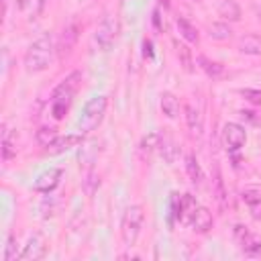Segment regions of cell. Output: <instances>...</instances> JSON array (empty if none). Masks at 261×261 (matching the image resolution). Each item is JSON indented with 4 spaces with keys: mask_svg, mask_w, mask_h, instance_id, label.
I'll return each instance as SVG.
<instances>
[{
    "mask_svg": "<svg viewBox=\"0 0 261 261\" xmlns=\"http://www.w3.org/2000/svg\"><path fill=\"white\" fill-rule=\"evenodd\" d=\"M80 84H82V71H71V73L53 90V94H51V114H53V118L61 120V118L65 116V112L69 110L71 100H73V96H75Z\"/></svg>",
    "mask_w": 261,
    "mask_h": 261,
    "instance_id": "6da1fadb",
    "label": "cell"
},
{
    "mask_svg": "<svg viewBox=\"0 0 261 261\" xmlns=\"http://www.w3.org/2000/svg\"><path fill=\"white\" fill-rule=\"evenodd\" d=\"M53 51L55 49H53L51 35H43L37 41H33L31 47L27 49V55H24V67H27V71H31V73L45 71L51 65Z\"/></svg>",
    "mask_w": 261,
    "mask_h": 261,
    "instance_id": "7a4b0ae2",
    "label": "cell"
},
{
    "mask_svg": "<svg viewBox=\"0 0 261 261\" xmlns=\"http://www.w3.org/2000/svg\"><path fill=\"white\" fill-rule=\"evenodd\" d=\"M143 220H145V212H143V206L141 204H133L124 210V216H122V224H120V234H122V243L124 247H135L139 234H141V226H143Z\"/></svg>",
    "mask_w": 261,
    "mask_h": 261,
    "instance_id": "3957f363",
    "label": "cell"
},
{
    "mask_svg": "<svg viewBox=\"0 0 261 261\" xmlns=\"http://www.w3.org/2000/svg\"><path fill=\"white\" fill-rule=\"evenodd\" d=\"M106 98L104 96H94L90 98L86 104H84V110H82V116L77 120V128L80 133H92L104 118V112H106Z\"/></svg>",
    "mask_w": 261,
    "mask_h": 261,
    "instance_id": "277c9868",
    "label": "cell"
},
{
    "mask_svg": "<svg viewBox=\"0 0 261 261\" xmlns=\"http://www.w3.org/2000/svg\"><path fill=\"white\" fill-rule=\"evenodd\" d=\"M116 33H118V24H116V20H114L110 14H106V16L100 20V24L96 27L94 43L98 45V49L108 51V49L112 47L114 39H116Z\"/></svg>",
    "mask_w": 261,
    "mask_h": 261,
    "instance_id": "5b68a950",
    "label": "cell"
},
{
    "mask_svg": "<svg viewBox=\"0 0 261 261\" xmlns=\"http://www.w3.org/2000/svg\"><path fill=\"white\" fill-rule=\"evenodd\" d=\"M234 239L241 245V251L247 257H261V239L247 230V226L237 224L234 226Z\"/></svg>",
    "mask_w": 261,
    "mask_h": 261,
    "instance_id": "8992f818",
    "label": "cell"
},
{
    "mask_svg": "<svg viewBox=\"0 0 261 261\" xmlns=\"http://www.w3.org/2000/svg\"><path fill=\"white\" fill-rule=\"evenodd\" d=\"M245 141H247V133H245V128L241 124H237V122H226L224 124V128H222V145H224L226 151H230V153L239 151L245 145Z\"/></svg>",
    "mask_w": 261,
    "mask_h": 261,
    "instance_id": "52a82bcc",
    "label": "cell"
},
{
    "mask_svg": "<svg viewBox=\"0 0 261 261\" xmlns=\"http://www.w3.org/2000/svg\"><path fill=\"white\" fill-rule=\"evenodd\" d=\"M77 37H80V24L73 20V22H69L65 29H63V33H61V37H59V43H57V55H59V59H65L69 53H71V49L75 47V41H77Z\"/></svg>",
    "mask_w": 261,
    "mask_h": 261,
    "instance_id": "ba28073f",
    "label": "cell"
},
{
    "mask_svg": "<svg viewBox=\"0 0 261 261\" xmlns=\"http://www.w3.org/2000/svg\"><path fill=\"white\" fill-rule=\"evenodd\" d=\"M188 222H190V226H192L196 232H208V230L212 228V224H214V218H212V214H210L208 208L196 206V208L192 210Z\"/></svg>",
    "mask_w": 261,
    "mask_h": 261,
    "instance_id": "9c48e42d",
    "label": "cell"
},
{
    "mask_svg": "<svg viewBox=\"0 0 261 261\" xmlns=\"http://www.w3.org/2000/svg\"><path fill=\"white\" fill-rule=\"evenodd\" d=\"M61 175H63V171H61L59 167H49V169H45V171L35 179V190H37V192H43V194H49L51 190L57 188Z\"/></svg>",
    "mask_w": 261,
    "mask_h": 261,
    "instance_id": "30bf717a",
    "label": "cell"
},
{
    "mask_svg": "<svg viewBox=\"0 0 261 261\" xmlns=\"http://www.w3.org/2000/svg\"><path fill=\"white\" fill-rule=\"evenodd\" d=\"M43 255H45V241H43V237L37 232V234H33V237L29 239V243H27L24 249L20 251L18 259H41Z\"/></svg>",
    "mask_w": 261,
    "mask_h": 261,
    "instance_id": "8fae6325",
    "label": "cell"
},
{
    "mask_svg": "<svg viewBox=\"0 0 261 261\" xmlns=\"http://www.w3.org/2000/svg\"><path fill=\"white\" fill-rule=\"evenodd\" d=\"M82 141H84L82 135H65V137H57V139L47 147V151H49L51 155H59V153H63V151H69V149L82 145Z\"/></svg>",
    "mask_w": 261,
    "mask_h": 261,
    "instance_id": "7c38bea8",
    "label": "cell"
},
{
    "mask_svg": "<svg viewBox=\"0 0 261 261\" xmlns=\"http://www.w3.org/2000/svg\"><path fill=\"white\" fill-rule=\"evenodd\" d=\"M159 153L167 163H175V159L179 157V147L175 145V141L169 135H161L159 137Z\"/></svg>",
    "mask_w": 261,
    "mask_h": 261,
    "instance_id": "4fadbf2b",
    "label": "cell"
},
{
    "mask_svg": "<svg viewBox=\"0 0 261 261\" xmlns=\"http://www.w3.org/2000/svg\"><path fill=\"white\" fill-rule=\"evenodd\" d=\"M161 110L167 118H177L179 116V100L171 92L161 94Z\"/></svg>",
    "mask_w": 261,
    "mask_h": 261,
    "instance_id": "5bb4252c",
    "label": "cell"
},
{
    "mask_svg": "<svg viewBox=\"0 0 261 261\" xmlns=\"http://www.w3.org/2000/svg\"><path fill=\"white\" fill-rule=\"evenodd\" d=\"M184 110H186V120H188L190 130H192L194 135H202L204 124H202V114H200V110H198L194 104H186Z\"/></svg>",
    "mask_w": 261,
    "mask_h": 261,
    "instance_id": "9a60e30c",
    "label": "cell"
},
{
    "mask_svg": "<svg viewBox=\"0 0 261 261\" xmlns=\"http://www.w3.org/2000/svg\"><path fill=\"white\" fill-rule=\"evenodd\" d=\"M218 14L224 18V20H241V6L234 2V0H222L218 4Z\"/></svg>",
    "mask_w": 261,
    "mask_h": 261,
    "instance_id": "2e32d148",
    "label": "cell"
},
{
    "mask_svg": "<svg viewBox=\"0 0 261 261\" xmlns=\"http://www.w3.org/2000/svg\"><path fill=\"white\" fill-rule=\"evenodd\" d=\"M198 65L204 69V73H206L208 77H220V75L224 73V65L218 63V61L208 59L206 55H198Z\"/></svg>",
    "mask_w": 261,
    "mask_h": 261,
    "instance_id": "e0dca14e",
    "label": "cell"
},
{
    "mask_svg": "<svg viewBox=\"0 0 261 261\" xmlns=\"http://www.w3.org/2000/svg\"><path fill=\"white\" fill-rule=\"evenodd\" d=\"M175 24H177V29H179V35L186 39V41H190V43H198V39H200V35H198V31H196V27L188 20V18H184V16H179L177 20H175Z\"/></svg>",
    "mask_w": 261,
    "mask_h": 261,
    "instance_id": "ac0fdd59",
    "label": "cell"
},
{
    "mask_svg": "<svg viewBox=\"0 0 261 261\" xmlns=\"http://www.w3.org/2000/svg\"><path fill=\"white\" fill-rule=\"evenodd\" d=\"M198 204H196V200H194V196H190V194H184L181 198H179V208H177V220H186L188 222V218H190V214H192V210L196 208Z\"/></svg>",
    "mask_w": 261,
    "mask_h": 261,
    "instance_id": "d6986e66",
    "label": "cell"
},
{
    "mask_svg": "<svg viewBox=\"0 0 261 261\" xmlns=\"http://www.w3.org/2000/svg\"><path fill=\"white\" fill-rule=\"evenodd\" d=\"M208 35H210V39H214V41H226V39L232 37V31H230V27L224 24V22H212V24L208 27Z\"/></svg>",
    "mask_w": 261,
    "mask_h": 261,
    "instance_id": "ffe728a7",
    "label": "cell"
},
{
    "mask_svg": "<svg viewBox=\"0 0 261 261\" xmlns=\"http://www.w3.org/2000/svg\"><path fill=\"white\" fill-rule=\"evenodd\" d=\"M186 169H188V175H190L192 184L202 186L204 173H202V169H200V165H198V161H196V157H194V155H188V157H186Z\"/></svg>",
    "mask_w": 261,
    "mask_h": 261,
    "instance_id": "44dd1931",
    "label": "cell"
},
{
    "mask_svg": "<svg viewBox=\"0 0 261 261\" xmlns=\"http://www.w3.org/2000/svg\"><path fill=\"white\" fill-rule=\"evenodd\" d=\"M239 51L247 55H259L261 53V41L257 37H243L239 41Z\"/></svg>",
    "mask_w": 261,
    "mask_h": 261,
    "instance_id": "7402d4cb",
    "label": "cell"
},
{
    "mask_svg": "<svg viewBox=\"0 0 261 261\" xmlns=\"http://www.w3.org/2000/svg\"><path fill=\"white\" fill-rule=\"evenodd\" d=\"M14 155H16V147H14V143L10 141V130H8L6 124H2V159L8 161V159H12Z\"/></svg>",
    "mask_w": 261,
    "mask_h": 261,
    "instance_id": "603a6c76",
    "label": "cell"
},
{
    "mask_svg": "<svg viewBox=\"0 0 261 261\" xmlns=\"http://www.w3.org/2000/svg\"><path fill=\"white\" fill-rule=\"evenodd\" d=\"M35 137H37V143H39V145L49 147V145L57 139V128H53V126H41Z\"/></svg>",
    "mask_w": 261,
    "mask_h": 261,
    "instance_id": "cb8c5ba5",
    "label": "cell"
},
{
    "mask_svg": "<svg viewBox=\"0 0 261 261\" xmlns=\"http://www.w3.org/2000/svg\"><path fill=\"white\" fill-rule=\"evenodd\" d=\"M241 198H243L245 204H249V206H257V204H261V188L249 186V188L243 190Z\"/></svg>",
    "mask_w": 261,
    "mask_h": 261,
    "instance_id": "d4e9b609",
    "label": "cell"
},
{
    "mask_svg": "<svg viewBox=\"0 0 261 261\" xmlns=\"http://www.w3.org/2000/svg\"><path fill=\"white\" fill-rule=\"evenodd\" d=\"M177 57H179V63L184 65L186 71H194V63H192V53L186 45H177Z\"/></svg>",
    "mask_w": 261,
    "mask_h": 261,
    "instance_id": "484cf974",
    "label": "cell"
},
{
    "mask_svg": "<svg viewBox=\"0 0 261 261\" xmlns=\"http://www.w3.org/2000/svg\"><path fill=\"white\" fill-rule=\"evenodd\" d=\"M159 137H161V135H157V133H149L147 137H143V141H141V151H143V153L155 151V149L159 147Z\"/></svg>",
    "mask_w": 261,
    "mask_h": 261,
    "instance_id": "4316f807",
    "label": "cell"
},
{
    "mask_svg": "<svg viewBox=\"0 0 261 261\" xmlns=\"http://www.w3.org/2000/svg\"><path fill=\"white\" fill-rule=\"evenodd\" d=\"M20 253L16 251V241L12 234H8V241H6V251H4V261H12L16 259Z\"/></svg>",
    "mask_w": 261,
    "mask_h": 261,
    "instance_id": "83f0119b",
    "label": "cell"
},
{
    "mask_svg": "<svg viewBox=\"0 0 261 261\" xmlns=\"http://www.w3.org/2000/svg\"><path fill=\"white\" fill-rule=\"evenodd\" d=\"M241 96H243L245 100H249L251 104H255V106H261V90L243 88V90H241Z\"/></svg>",
    "mask_w": 261,
    "mask_h": 261,
    "instance_id": "f1b7e54d",
    "label": "cell"
},
{
    "mask_svg": "<svg viewBox=\"0 0 261 261\" xmlns=\"http://www.w3.org/2000/svg\"><path fill=\"white\" fill-rule=\"evenodd\" d=\"M98 186H100V179H98L94 173H88V177L84 179V188H86V192L92 196V194H94V190H96Z\"/></svg>",
    "mask_w": 261,
    "mask_h": 261,
    "instance_id": "f546056e",
    "label": "cell"
},
{
    "mask_svg": "<svg viewBox=\"0 0 261 261\" xmlns=\"http://www.w3.org/2000/svg\"><path fill=\"white\" fill-rule=\"evenodd\" d=\"M143 55L145 57H149V59H153V43L149 41V39H145V43H143Z\"/></svg>",
    "mask_w": 261,
    "mask_h": 261,
    "instance_id": "4dcf8cb0",
    "label": "cell"
},
{
    "mask_svg": "<svg viewBox=\"0 0 261 261\" xmlns=\"http://www.w3.org/2000/svg\"><path fill=\"white\" fill-rule=\"evenodd\" d=\"M241 116L245 118V120H249V122H255V124H259L261 120L255 116V112H251V110H241Z\"/></svg>",
    "mask_w": 261,
    "mask_h": 261,
    "instance_id": "1f68e13d",
    "label": "cell"
},
{
    "mask_svg": "<svg viewBox=\"0 0 261 261\" xmlns=\"http://www.w3.org/2000/svg\"><path fill=\"white\" fill-rule=\"evenodd\" d=\"M216 194H218L216 198L224 204V188H222V179H220V177H216Z\"/></svg>",
    "mask_w": 261,
    "mask_h": 261,
    "instance_id": "d6a6232c",
    "label": "cell"
},
{
    "mask_svg": "<svg viewBox=\"0 0 261 261\" xmlns=\"http://www.w3.org/2000/svg\"><path fill=\"white\" fill-rule=\"evenodd\" d=\"M153 22H155L157 29H163V27H161V14H159V10L153 12Z\"/></svg>",
    "mask_w": 261,
    "mask_h": 261,
    "instance_id": "836d02e7",
    "label": "cell"
},
{
    "mask_svg": "<svg viewBox=\"0 0 261 261\" xmlns=\"http://www.w3.org/2000/svg\"><path fill=\"white\" fill-rule=\"evenodd\" d=\"M255 12H257V16L261 18V0H259V2H255Z\"/></svg>",
    "mask_w": 261,
    "mask_h": 261,
    "instance_id": "e575fe53",
    "label": "cell"
},
{
    "mask_svg": "<svg viewBox=\"0 0 261 261\" xmlns=\"http://www.w3.org/2000/svg\"><path fill=\"white\" fill-rule=\"evenodd\" d=\"M27 2H29V0H16V6H18V8H24Z\"/></svg>",
    "mask_w": 261,
    "mask_h": 261,
    "instance_id": "d590c367",
    "label": "cell"
},
{
    "mask_svg": "<svg viewBox=\"0 0 261 261\" xmlns=\"http://www.w3.org/2000/svg\"><path fill=\"white\" fill-rule=\"evenodd\" d=\"M163 4V8H169V0H159Z\"/></svg>",
    "mask_w": 261,
    "mask_h": 261,
    "instance_id": "8d00e7d4",
    "label": "cell"
}]
</instances>
